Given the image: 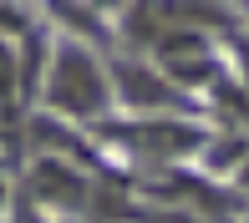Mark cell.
Wrapping results in <instances>:
<instances>
[{
    "label": "cell",
    "mask_w": 249,
    "mask_h": 223,
    "mask_svg": "<svg viewBox=\"0 0 249 223\" xmlns=\"http://www.w3.org/2000/svg\"><path fill=\"white\" fill-rule=\"evenodd\" d=\"M107 71L92 61V51H82L76 41H61L51 56V71H46V102L61 112V117H97V112H107Z\"/></svg>",
    "instance_id": "obj_1"
},
{
    "label": "cell",
    "mask_w": 249,
    "mask_h": 223,
    "mask_svg": "<svg viewBox=\"0 0 249 223\" xmlns=\"http://www.w3.org/2000/svg\"><path fill=\"white\" fill-rule=\"evenodd\" d=\"M198 20H219V5H209V0H132L127 10V31H138V41H163Z\"/></svg>",
    "instance_id": "obj_2"
},
{
    "label": "cell",
    "mask_w": 249,
    "mask_h": 223,
    "mask_svg": "<svg viewBox=\"0 0 249 223\" xmlns=\"http://www.w3.org/2000/svg\"><path fill=\"white\" fill-rule=\"evenodd\" d=\"M117 137L127 142L132 152L153 158V162H173V158H183V152H194L203 142L188 122H132V127H122Z\"/></svg>",
    "instance_id": "obj_3"
},
{
    "label": "cell",
    "mask_w": 249,
    "mask_h": 223,
    "mask_svg": "<svg viewBox=\"0 0 249 223\" xmlns=\"http://www.w3.org/2000/svg\"><path fill=\"white\" fill-rule=\"evenodd\" d=\"M36 198H51L56 208H82L87 203V183L61 158H41L36 162Z\"/></svg>",
    "instance_id": "obj_5"
},
{
    "label": "cell",
    "mask_w": 249,
    "mask_h": 223,
    "mask_svg": "<svg viewBox=\"0 0 249 223\" xmlns=\"http://www.w3.org/2000/svg\"><path fill=\"white\" fill-rule=\"evenodd\" d=\"M239 188L249 193V158H244V167H239Z\"/></svg>",
    "instance_id": "obj_8"
},
{
    "label": "cell",
    "mask_w": 249,
    "mask_h": 223,
    "mask_svg": "<svg viewBox=\"0 0 249 223\" xmlns=\"http://www.w3.org/2000/svg\"><path fill=\"white\" fill-rule=\"evenodd\" d=\"M239 61H244V86H249V46L239 51Z\"/></svg>",
    "instance_id": "obj_9"
},
{
    "label": "cell",
    "mask_w": 249,
    "mask_h": 223,
    "mask_svg": "<svg viewBox=\"0 0 249 223\" xmlns=\"http://www.w3.org/2000/svg\"><path fill=\"white\" fill-rule=\"evenodd\" d=\"M112 76H117V92H122V102L127 107H173L178 102V86H173V76H158L148 71V66H138V61H117L112 66Z\"/></svg>",
    "instance_id": "obj_4"
},
{
    "label": "cell",
    "mask_w": 249,
    "mask_h": 223,
    "mask_svg": "<svg viewBox=\"0 0 249 223\" xmlns=\"http://www.w3.org/2000/svg\"><path fill=\"white\" fill-rule=\"evenodd\" d=\"M138 223H203V218L183 213V208H153V213H138Z\"/></svg>",
    "instance_id": "obj_6"
},
{
    "label": "cell",
    "mask_w": 249,
    "mask_h": 223,
    "mask_svg": "<svg viewBox=\"0 0 249 223\" xmlns=\"http://www.w3.org/2000/svg\"><path fill=\"white\" fill-rule=\"evenodd\" d=\"M16 223H41V218H36V213H31V208H26V203H20V208H16Z\"/></svg>",
    "instance_id": "obj_7"
}]
</instances>
